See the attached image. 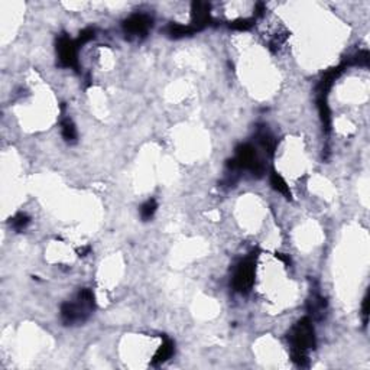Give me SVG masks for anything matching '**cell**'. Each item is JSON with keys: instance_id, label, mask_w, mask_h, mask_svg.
Segmentation results:
<instances>
[{"instance_id": "2e32d148", "label": "cell", "mask_w": 370, "mask_h": 370, "mask_svg": "<svg viewBox=\"0 0 370 370\" xmlns=\"http://www.w3.org/2000/svg\"><path fill=\"white\" fill-rule=\"evenodd\" d=\"M370 61V55L367 51H359L354 57L349 59L345 64L347 65H359V67H367Z\"/></svg>"}, {"instance_id": "7a4b0ae2", "label": "cell", "mask_w": 370, "mask_h": 370, "mask_svg": "<svg viewBox=\"0 0 370 370\" xmlns=\"http://www.w3.org/2000/svg\"><path fill=\"white\" fill-rule=\"evenodd\" d=\"M228 172L237 174L242 169H247L253 174V177H262L265 174V167L256 155V149L249 143L239 145L236 148L235 158L227 160Z\"/></svg>"}, {"instance_id": "e0dca14e", "label": "cell", "mask_w": 370, "mask_h": 370, "mask_svg": "<svg viewBox=\"0 0 370 370\" xmlns=\"http://www.w3.org/2000/svg\"><path fill=\"white\" fill-rule=\"evenodd\" d=\"M29 224H31V217L28 214H25V213H19L12 219V227L15 228L16 232L25 230Z\"/></svg>"}, {"instance_id": "9c48e42d", "label": "cell", "mask_w": 370, "mask_h": 370, "mask_svg": "<svg viewBox=\"0 0 370 370\" xmlns=\"http://www.w3.org/2000/svg\"><path fill=\"white\" fill-rule=\"evenodd\" d=\"M172 354H174V343L171 340H165L153 356L152 364H160V363L167 362L168 359H171Z\"/></svg>"}, {"instance_id": "ac0fdd59", "label": "cell", "mask_w": 370, "mask_h": 370, "mask_svg": "<svg viewBox=\"0 0 370 370\" xmlns=\"http://www.w3.org/2000/svg\"><path fill=\"white\" fill-rule=\"evenodd\" d=\"M291 357H292V362H294L298 367H308V364H310L308 354L305 353V352L291 350Z\"/></svg>"}, {"instance_id": "44dd1931", "label": "cell", "mask_w": 370, "mask_h": 370, "mask_svg": "<svg viewBox=\"0 0 370 370\" xmlns=\"http://www.w3.org/2000/svg\"><path fill=\"white\" fill-rule=\"evenodd\" d=\"M362 311H363V324L366 326V324H367V320H369V294L366 295L364 299H363Z\"/></svg>"}, {"instance_id": "8992f818", "label": "cell", "mask_w": 370, "mask_h": 370, "mask_svg": "<svg viewBox=\"0 0 370 370\" xmlns=\"http://www.w3.org/2000/svg\"><path fill=\"white\" fill-rule=\"evenodd\" d=\"M153 25V19L146 13H135L132 16H129L123 22V32L126 35V38H139V36H146L149 32V29Z\"/></svg>"}, {"instance_id": "52a82bcc", "label": "cell", "mask_w": 370, "mask_h": 370, "mask_svg": "<svg viewBox=\"0 0 370 370\" xmlns=\"http://www.w3.org/2000/svg\"><path fill=\"white\" fill-rule=\"evenodd\" d=\"M210 5L204 2H194L191 5V26L195 29V32L210 25Z\"/></svg>"}, {"instance_id": "7402d4cb", "label": "cell", "mask_w": 370, "mask_h": 370, "mask_svg": "<svg viewBox=\"0 0 370 370\" xmlns=\"http://www.w3.org/2000/svg\"><path fill=\"white\" fill-rule=\"evenodd\" d=\"M276 258H278V259H281L282 262H285L286 265H289V263H291V259H289V256H285V255H282V253H276Z\"/></svg>"}, {"instance_id": "3957f363", "label": "cell", "mask_w": 370, "mask_h": 370, "mask_svg": "<svg viewBox=\"0 0 370 370\" xmlns=\"http://www.w3.org/2000/svg\"><path fill=\"white\" fill-rule=\"evenodd\" d=\"M288 340L292 345V350L308 353V350L315 349V331L311 320L308 317H304L294 324L288 333Z\"/></svg>"}, {"instance_id": "5b68a950", "label": "cell", "mask_w": 370, "mask_h": 370, "mask_svg": "<svg viewBox=\"0 0 370 370\" xmlns=\"http://www.w3.org/2000/svg\"><path fill=\"white\" fill-rule=\"evenodd\" d=\"M78 43L73 41L68 35H61L57 39V54H58L59 64L62 67L78 70V58H77Z\"/></svg>"}, {"instance_id": "ffe728a7", "label": "cell", "mask_w": 370, "mask_h": 370, "mask_svg": "<svg viewBox=\"0 0 370 370\" xmlns=\"http://www.w3.org/2000/svg\"><path fill=\"white\" fill-rule=\"evenodd\" d=\"M94 36H96V31H94L92 28H87L84 31H81V34H80L78 39H77L78 47H81L83 43H87L88 41H91Z\"/></svg>"}, {"instance_id": "7c38bea8", "label": "cell", "mask_w": 370, "mask_h": 370, "mask_svg": "<svg viewBox=\"0 0 370 370\" xmlns=\"http://www.w3.org/2000/svg\"><path fill=\"white\" fill-rule=\"evenodd\" d=\"M317 107H318V111H320L322 126L326 129V132H330V127H331V114H330V109H328L327 97H317Z\"/></svg>"}, {"instance_id": "d6986e66", "label": "cell", "mask_w": 370, "mask_h": 370, "mask_svg": "<svg viewBox=\"0 0 370 370\" xmlns=\"http://www.w3.org/2000/svg\"><path fill=\"white\" fill-rule=\"evenodd\" d=\"M253 24H255L253 19H237V20L230 24V28L236 29V31H249L253 26Z\"/></svg>"}, {"instance_id": "9a60e30c", "label": "cell", "mask_w": 370, "mask_h": 370, "mask_svg": "<svg viewBox=\"0 0 370 370\" xmlns=\"http://www.w3.org/2000/svg\"><path fill=\"white\" fill-rule=\"evenodd\" d=\"M156 210H158V202L155 201L153 198H151V200H148V201L143 202L142 207H141V217H142L143 221L151 220L152 217L155 216Z\"/></svg>"}, {"instance_id": "603a6c76", "label": "cell", "mask_w": 370, "mask_h": 370, "mask_svg": "<svg viewBox=\"0 0 370 370\" xmlns=\"http://www.w3.org/2000/svg\"><path fill=\"white\" fill-rule=\"evenodd\" d=\"M90 252V246H87V247H83V249H80L78 253H80V256H85L87 253Z\"/></svg>"}, {"instance_id": "5bb4252c", "label": "cell", "mask_w": 370, "mask_h": 370, "mask_svg": "<svg viewBox=\"0 0 370 370\" xmlns=\"http://www.w3.org/2000/svg\"><path fill=\"white\" fill-rule=\"evenodd\" d=\"M270 185L273 187V190H276L278 193H281L285 198H291V190L285 182V179L281 177L278 172L270 174Z\"/></svg>"}, {"instance_id": "8fae6325", "label": "cell", "mask_w": 370, "mask_h": 370, "mask_svg": "<svg viewBox=\"0 0 370 370\" xmlns=\"http://www.w3.org/2000/svg\"><path fill=\"white\" fill-rule=\"evenodd\" d=\"M256 137H258L262 148L272 156L275 153V149H276V139L270 135L268 130H259V133L256 135Z\"/></svg>"}, {"instance_id": "30bf717a", "label": "cell", "mask_w": 370, "mask_h": 370, "mask_svg": "<svg viewBox=\"0 0 370 370\" xmlns=\"http://www.w3.org/2000/svg\"><path fill=\"white\" fill-rule=\"evenodd\" d=\"M326 307H327V303L320 294H314L311 299L308 301V311H310V314H312V317H317V318L322 317V314L326 311Z\"/></svg>"}, {"instance_id": "4fadbf2b", "label": "cell", "mask_w": 370, "mask_h": 370, "mask_svg": "<svg viewBox=\"0 0 370 370\" xmlns=\"http://www.w3.org/2000/svg\"><path fill=\"white\" fill-rule=\"evenodd\" d=\"M61 135L65 139V142L74 143L77 141V129L71 119H62L61 120Z\"/></svg>"}, {"instance_id": "6da1fadb", "label": "cell", "mask_w": 370, "mask_h": 370, "mask_svg": "<svg viewBox=\"0 0 370 370\" xmlns=\"http://www.w3.org/2000/svg\"><path fill=\"white\" fill-rule=\"evenodd\" d=\"M94 294L91 289H80L73 301L62 304L61 320L65 326H77L84 322L94 310Z\"/></svg>"}, {"instance_id": "ba28073f", "label": "cell", "mask_w": 370, "mask_h": 370, "mask_svg": "<svg viewBox=\"0 0 370 370\" xmlns=\"http://www.w3.org/2000/svg\"><path fill=\"white\" fill-rule=\"evenodd\" d=\"M165 34L168 35L169 38H184V36H190V35L195 34V29L191 25H179V24H169L165 28Z\"/></svg>"}, {"instance_id": "277c9868", "label": "cell", "mask_w": 370, "mask_h": 370, "mask_svg": "<svg viewBox=\"0 0 370 370\" xmlns=\"http://www.w3.org/2000/svg\"><path fill=\"white\" fill-rule=\"evenodd\" d=\"M255 269H256V259L253 256L246 258L236 266L232 286L239 294H247L252 289L255 282Z\"/></svg>"}]
</instances>
